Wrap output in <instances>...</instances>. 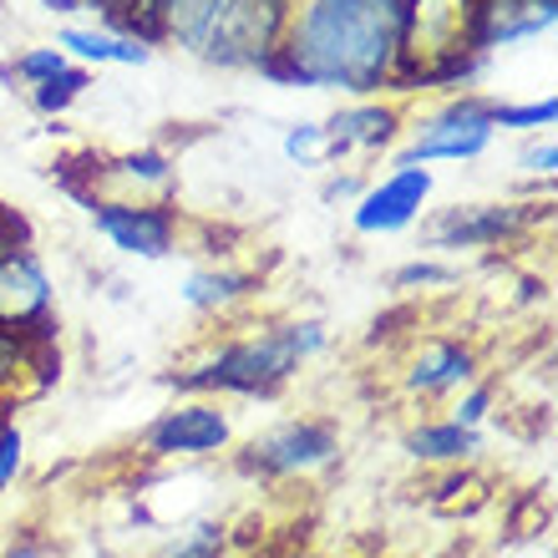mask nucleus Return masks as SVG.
Here are the masks:
<instances>
[{
	"mask_svg": "<svg viewBox=\"0 0 558 558\" xmlns=\"http://www.w3.org/2000/svg\"><path fill=\"white\" fill-rule=\"evenodd\" d=\"M11 558H36V548H21V554H11Z\"/></svg>",
	"mask_w": 558,
	"mask_h": 558,
	"instance_id": "obj_30",
	"label": "nucleus"
},
{
	"mask_svg": "<svg viewBox=\"0 0 558 558\" xmlns=\"http://www.w3.org/2000/svg\"><path fill=\"white\" fill-rule=\"evenodd\" d=\"M558 21V0H477V57L548 36Z\"/></svg>",
	"mask_w": 558,
	"mask_h": 558,
	"instance_id": "obj_11",
	"label": "nucleus"
},
{
	"mask_svg": "<svg viewBox=\"0 0 558 558\" xmlns=\"http://www.w3.org/2000/svg\"><path fill=\"white\" fill-rule=\"evenodd\" d=\"M452 269L447 265H426V259H416V265L397 269V290H416V284H452Z\"/></svg>",
	"mask_w": 558,
	"mask_h": 558,
	"instance_id": "obj_25",
	"label": "nucleus"
},
{
	"mask_svg": "<svg viewBox=\"0 0 558 558\" xmlns=\"http://www.w3.org/2000/svg\"><path fill=\"white\" fill-rule=\"evenodd\" d=\"M325 345V325L320 320H294L259 330L250 340L223 345L219 355H208L204 366L178 371L173 386L178 391H234V397H275L279 386L290 381L294 371L305 366L310 355Z\"/></svg>",
	"mask_w": 558,
	"mask_h": 558,
	"instance_id": "obj_2",
	"label": "nucleus"
},
{
	"mask_svg": "<svg viewBox=\"0 0 558 558\" xmlns=\"http://www.w3.org/2000/svg\"><path fill=\"white\" fill-rule=\"evenodd\" d=\"M518 168H523V173H538V178H554V168H558L554 137H533V143L518 153Z\"/></svg>",
	"mask_w": 558,
	"mask_h": 558,
	"instance_id": "obj_24",
	"label": "nucleus"
},
{
	"mask_svg": "<svg viewBox=\"0 0 558 558\" xmlns=\"http://www.w3.org/2000/svg\"><path fill=\"white\" fill-rule=\"evenodd\" d=\"M112 178H128L137 193H173V162L162 153H128V158L112 162Z\"/></svg>",
	"mask_w": 558,
	"mask_h": 558,
	"instance_id": "obj_19",
	"label": "nucleus"
},
{
	"mask_svg": "<svg viewBox=\"0 0 558 558\" xmlns=\"http://www.w3.org/2000/svg\"><path fill=\"white\" fill-rule=\"evenodd\" d=\"M244 290H250V275H234V269H204V275H189L183 300H189L193 310H223Z\"/></svg>",
	"mask_w": 558,
	"mask_h": 558,
	"instance_id": "obj_17",
	"label": "nucleus"
},
{
	"mask_svg": "<svg viewBox=\"0 0 558 558\" xmlns=\"http://www.w3.org/2000/svg\"><path fill=\"white\" fill-rule=\"evenodd\" d=\"M57 46L72 61H87V66H143L153 57V46L118 26H66L57 31Z\"/></svg>",
	"mask_w": 558,
	"mask_h": 558,
	"instance_id": "obj_14",
	"label": "nucleus"
},
{
	"mask_svg": "<svg viewBox=\"0 0 558 558\" xmlns=\"http://www.w3.org/2000/svg\"><path fill=\"white\" fill-rule=\"evenodd\" d=\"M259 72L345 97L397 87L401 0H294L279 51Z\"/></svg>",
	"mask_w": 558,
	"mask_h": 558,
	"instance_id": "obj_1",
	"label": "nucleus"
},
{
	"mask_svg": "<svg viewBox=\"0 0 558 558\" xmlns=\"http://www.w3.org/2000/svg\"><path fill=\"white\" fill-rule=\"evenodd\" d=\"M46 11H61V15H76V11H97V15H112L122 0H41Z\"/></svg>",
	"mask_w": 558,
	"mask_h": 558,
	"instance_id": "obj_28",
	"label": "nucleus"
},
{
	"mask_svg": "<svg viewBox=\"0 0 558 558\" xmlns=\"http://www.w3.org/2000/svg\"><path fill=\"white\" fill-rule=\"evenodd\" d=\"M493 137H498L493 102H483V97H457V102H447L441 112H432V118L416 128L412 147H407V153H397V162H391V168L472 162V158H483L487 147H493Z\"/></svg>",
	"mask_w": 558,
	"mask_h": 558,
	"instance_id": "obj_3",
	"label": "nucleus"
},
{
	"mask_svg": "<svg viewBox=\"0 0 558 558\" xmlns=\"http://www.w3.org/2000/svg\"><path fill=\"white\" fill-rule=\"evenodd\" d=\"M284 153L294 162H320L325 158V128L320 122H300L290 137H284Z\"/></svg>",
	"mask_w": 558,
	"mask_h": 558,
	"instance_id": "obj_23",
	"label": "nucleus"
},
{
	"mask_svg": "<svg viewBox=\"0 0 558 558\" xmlns=\"http://www.w3.org/2000/svg\"><path fill=\"white\" fill-rule=\"evenodd\" d=\"M162 558H223V529L219 523H198V529L183 533Z\"/></svg>",
	"mask_w": 558,
	"mask_h": 558,
	"instance_id": "obj_22",
	"label": "nucleus"
},
{
	"mask_svg": "<svg viewBox=\"0 0 558 558\" xmlns=\"http://www.w3.org/2000/svg\"><path fill=\"white\" fill-rule=\"evenodd\" d=\"M336 452H340V437L325 422H284L244 452V472H259V477H300V472L330 468Z\"/></svg>",
	"mask_w": 558,
	"mask_h": 558,
	"instance_id": "obj_5",
	"label": "nucleus"
},
{
	"mask_svg": "<svg viewBox=\"0 0 558 558\" xmlns=\"http://www.w3.org/2000/svg\"><path fill=\"white\" fill-rule=\"evenodd\" d=\"M46 325H51V279L41 259L26 250L0 254V330L41 336Z\"/></svg>",
	"mask_w": 558,
	"mask_h": 558,
	"instance_id": "obj_9",
	"label": "nucleus"
},
{
	"mask_svg": "<svg viewBox=\"0 0 558 558\" xmlns=\"http://www.w3.org/2000/svg\"><path fill=\"white\" fill-rule=\"evenodd\" d=\"M487 407H493V386H472L468 397L457 401V412H452V422H462V426H483Z\"/></svg>",
	"mask_w": 558,
	"mask_h": 558,
	"instance_id": "obj_27",
	"label": "nucleus"
},
{
	"mask_svg": "<svg viewBox=\"0 0 558 558\" xmlns=\"http://www.w3.org/2000/svg\"><path fill=\"white\" fill-rule=\"evenodd\" d=\"M290 11H294V0H229V11H223L204 61H219V66H265L279 51V36H284Z\"/></svg>",
	"mask_w": 558,
	"mask_h": 558,
	"instance_id": "obj_4",
	"label": "nucleus"
},
{
	"mask_svg": "<svg viewBox=\"0 0 558 558\" xmlns=\"http://www.w3.org/2000/svg\"><path fill=\"white\" fill-rule=\"evenodd\" d=\"M97 219V234L112 244V250L133 254V259H162L173 254L178 239V219L168 214V204H97L92 208Z\"/></svg>",
	"mask_w": 558,
	"mask_h": 558,
	"instance_id": "obj_8",
	"label": "nucleus"
},
{
	"mask_svg": "<svg viewBox=\"0 0 558 558\" xmlns=\"http://www.w3.org/2000/svg\"><path fill=\"white\" fill-rule=\"evenodd\" d=\"M432 193V173L426 168H391V173L366 189L351 208L355 234H401L422 219V204Z\"/></svg>",
	"mask_w": 558,
	"mask_h": 558,
	"instance_id": "obj_7",
	"label": "nucleus"
},
{
	"mask_svg": "<svg viewBox=\"0 0 558 558\" xmlns=\"http://www.w3.org/2000/svg\"><path fill=\"white\" fill-rule=\"evenodd\" d=\"M11 250H21V234H15L11 223L0 219V254H11Z\"/></svg>",
	"mask_w": 558,
	"mask_h": 558,
	"instance_id": "obj_29",
	"label": "nucleus"
},
{
	"mask_svg": "<svg viewBox=\"0 0 558 558\" xmlns=\"http://www.w3.org/2000/svg\"><path fill=\"white\" fill-rule=\"evenodd\" d=\"M472 376H477V355L462 340H432L407 371V386L416 397H447L457 386H472Z\"/></svg>",
	"mask_w": 558,
	"mask_h": 558,
	"instance_id": "obj_13",
	"label": "nucleus"
},
{
	"mask_svg": "<svg viewBox=\"0 0 558 558\" xmlns=\"http://www.w3.org/2000/svg\"><path fill=\"white\" fill-rule=\"evenodd\" d=\"M61 66H72V57H66L61 46H31V51H21V57H15V76H21L26 87H41V82H51Z\"/></svg>",
	"mask_w": 558,
	"mask_h": 558,
	"instance_id": "obj_20",
	"label": "nucleus"
},
{
	"mask_svg": "<svg viewBox=\"0 0 558 558\" xmlns=\"http://www.w3.org/2000/svg\"><path fill=\"white\" fill-rule=\"evenodd\" d=\"M401 118L397 107L381 102H355L345 112L325 122V158H351V153H381L391 137H397Z\"/></svg>",
	"mask_w": 558,
	"mask_h": 558,
	"instance_id": "obj_12",
	"label": "nucleus"
},
{
	"mask_svg": "<svg viewBox=\"0 0 558 558\" xmlns=\"http://www.w3.org/2000/svg\"><path fill=\"white\" fill-rule=\"evenodd\" d=\"M529 208L533 204H457V208H441L426 239L432 250H487V244H502L513 239L523 223H529Z\"/></svg>",
	"mask_w": 558,
	"mask_h": 558,
	"instance_id": "obj_10",
	"label": "nucleus"
},
{
	"mask_svg": "<svg viewBox=\"0 0 558 558\" xmlns=\"http://www.w3.org/2000/svg\"><path fill=\"white\" fill-rule=\"evenodd\" d=\"M234 426L214 401H189L162 412L158 422L143 432V452L147 457H214L229 447Z\"/></svg>",
	"mask_w": 558,
	"mask_h": 558,
	"instance_id": "obj_6",
	"label": "nucleus"
},
{
	"mask_svg": "<svg viewBox=\"0 0 558 558\" xmlns=\"http://www.w3.org/2000/svg\"><path fill=\"white\" fill-rule=\"evenodd\" d=\"M41 366H46V330L41 336L0 330V397H11L15 386H26V376Z\"/></svg>",
	"mask_w": 558,
	"mask_h": 558,
	"instance_id": "obj_16",
	"label": "nucleus"
},
{
	"mask_svg": "<svg viewBox=\"0 0 558 558\" xmlns=\"http://www.w3.org/2000/svg\"><path fill=\"white\" fill-rule=\"evenodd\" d=\"M558 118V102L544 97V102H529V107H513V102H493V122L498 128H523V133H538L548 122Z\"/></svg>",
	"mask_w": 558,
	"mask_h": 558,
	"instance_id": "obj_21",
	"label": "nucleus"
},
{
	"mask_svg": "<svg viewBox=\"0 0 558 558\" xmlns=\"http://www.w3.org/2000/svg\"><path fill=\"white\" fill-rule=\"evenodd\" d=\"M483 447V437H477V426H462V422H426L416 426L412 437H407V452L422 457V462H462V457H472Z\"/></svg>",
	"mask_w": 558,
	"mask_h": 558,
	"instance_id": "obj_15",
	"label": "nucleus"
},
{
	"mask_svg": "<svg viewBox=\"0 0 558 558\" xmlns=\"http://www.w3.org/2000/svg\"><path fill=\"white\" fill-rule=\"evenodd\" d=\"M15 472H21V432L11 422H0V487H11Z\"/></svg>",
	"mask_w": 558,
	"mask_h": 558,
	"instance_id": "obj_26",
	"label": "nucleus"
},
{
	"mask_svg": "<svg viewBox=\"0 0 558 558\" xmlns=\"http://www.w3.org/2000/svg\"><path fill=\"white\" fill-rule=\"evenodd\" d=\"M87 87H92V72H87V66H61L51 82L31 87V107H36V112H46V118H61V112H66V107H72Z\"/></svg>",
	"mask_w": 558,
	"mask_h": 558,
	"instance_id": "obj_18",
	"label": "nucleus"
}]
</instances>
